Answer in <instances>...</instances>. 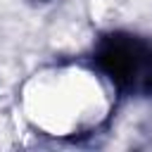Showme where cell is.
<instances>
[{
	"mask_svg": "<svg viewBox=\"0 0 152 152\" xmlns=\"http://www.w3.org/2000/svg\"><path fill=\"white\" fill-rule=\"evenodd\" d=\"M97 62L114 86L152 93V45L135 38H109Z\"/></svg>",
	"mask_w": 152,
	"mask_h": 152,
	"instance_id": "obj_2",
	"label": "cell"
},
{
	"mask_svg": "<svg viewBox=\"0 0 152 152\" xmlns=\"http://www.w3.org/2000/svg\"><path fill=\"white\" fill-rule=\"evenodd\" d=\"M26 109L36 126L71 135L97 126L109 109L107 74L83 66H59L40 71L26 86Z\"/></svg>",
	"mask_w": 152,
	"mask_h": 152,
	"instance_id": "obj_1",
	"label": "cell"
}]
</instances>
